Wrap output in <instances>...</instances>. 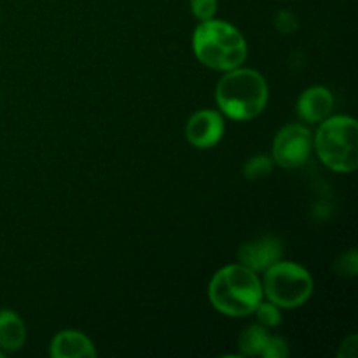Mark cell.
<instances>
[{"label":"cell","mask_w":358,"mask_h":358,"mask_svg":"<svg viewBox=\"0 0 358 358\" xmlns=\"http://www.w3.org/2000/svg\"><path fill=\"white\" fill-rule=\"evenodd\" d=\"M273 163L271 156H266V154H257V156L250 157L247 163L241 168V173L247 180H261V178L268 177L273 171Z\"/></svg>","instance_id":"cell-13"},{"label":"cell","mask_w":358,"mask_h":358,"mask_svg":"<svg viewBox=\"0 0 358 358\" xmlns=\"http://www.w3.org/2000/svg\"><path fill=\"white\" fill-rule=\"evenodd\" d=\"M189 6H191V13L194 14L198 21L215 17L217 0H189Z\"/></svg>","instance_id":"cell-18"},{"label":"cell","mask_w":358,"mask_h":358,"mask_svg":"<svg viewBox=\"0 0 358 358\" xmlns=\"http://www.w3.org/2000/svg\"><path fill=\"white\" fill-rule=\"evenodd\" d=\"M269 338V332L264 325L252 324L238 338V350L240 357H261L262 348Z\"/></svg>","instance_id":"cell-12"},{"label":"cell","mask_w":358,"mask_h":358,"mask_svg":"<svg viewBox=\"0 0 358 358\" xmlns=\"http://www.w3.org/2000/svg\"><path fill=\"white\" fill-rule=\"evenodd\" d=\"M3 355H6V353H3L2 350H0V358H3Z\"/></svg>","instance_id":"cell-20"},{"label":"cell","mask_w":358,"mask_h":358,"mask_svg":"<svg viewBox=\"0 0 358 358\" xmlns=\"http://www.w3.org/2000/svg\"><path fill=\"white\" fill-rule=\"evenodd\" d=\"M252 315H255V318H257V324L264 325L266 329L278 327L283 320L282 308H278L276 304H273L271 301H264V299L257 304V308H255L254 313Z\"/></svg>","instance_id":"cell-14"},{"label":"cell","mask_w":358,"mask_h":358,"mask_svg":"<svg viewBox=\"0 0 358 358\" xmlns=\"http://www.w3.org/2000/svg\"><path fill=\"white\" fill-rule=\"evenodd\" d=\"M238 262L255 273H264L275 262L283 259V241L278 236L266 234L247 241L238 248Z\"/></svg>","instance_id":"cell-8"},{"label":"cell","mask_w":358,"mask_h":358,"mask_svg":"<svg viewBox=\"0 0 358 358\" xmlns=\"http://www.w3.org/2000/svg\"><path fill=\"white\" fill-rule=\"evenodd\" d=\"M273 24H275V28L278 30V34L282 35H292L296 34L297 28H299V21H297L296 14H294L292 10L287 9L278 10V13L275 14Z\"/></svg>","instance_id":"cell-16"},{"label":"cell","mask_w":358,"mask_h":358,"mask_svg":"<svg viewBox=\"0 0 358 358\" xmlns=\"http://www.w3.org/2000/svg\"><path fill=\"white\" fill-rule=\"evenodd\" d=\"M269 100L264 76L254 69L227 70L215 86L217 110L233 121H252L262 114Z\"/></svg>","instance_id":"cell-1"},{"label":"cell","mask_w":358,"mask_h":358,"mask_svg":"<svg viewBox=\"0 0 358 358\" xmlns=\"http://www.w3.org/2000/svg\"><path fill=\"white\" fill-rule=\"evenodd\" d=\"M289 343L282 338V336H271L269 334L268 341H266L264 348H262L261 357L264 358H285L289 357Z\"/></svg>","instance_id":"cell-17"},{"label":"cell","mask_w":358,"mask_h":358,"mask_svg":"<svg viewBox=\"0 0 358 358\" xmlns=\"http://www.w3.org/2000/svg\"><path fill=\"white\" fill-rule=\"evenodd\" d=\"M357 350H358V338L355 334L348 336L345 341L339 345V352L338 357L339 358H355L357 357Z\"/></svg>","instance_id":"cell-19"},{"label":"cell","mask_w":358,"mask_h":358,"mask_svg":"<svg viewBox=\"0 0 358 358\" xmlns=\"http://www.w3.org/2000/svg\"><path fill=\"white\" fill-rule=\"evenodd\" d=\"M27 343V325L23 318L13 310L0 311V350L13 353L21 350Z\"/></svg>","instance_id":"cell-11"},{"label":"cell","mask_w":358,"mask_h":358,"mask_svg":"<svg viewBox=\"0 0 358 358\" xmlns=\"http://www.w3.org/2000/svg\"><path fill=\"white\" fill-rule=\"evenodd\" d=\"M334 269H336V273H338L339 276H346V278H355L357 273H358V254H357L355 248L345 252V254H343L341 257L336 261Z\"/></svg>","instance_id":"cell-15"},{"label":"cell","mask_w":358,"mask_h":358,"mask_svg":"<svg viewBox=\"0 0 358 358\" xmlns=\"http://www.w3.org/2000/svg\"><path fill=\"white\" fill-rule=\"evenodd\" d=\"M261 282L266 299L282 310H294L306 304L315 289L313 276L304 266L283 259L266 269Z\"/></svg>","instance_id":"cell-5"},{"label":"cell","mask_w":358,"mask_h":358,"mask_svg":"<svg viewBox=\"0 0 358 358\" xmlns=\"http://www.w3.org/2000/svg\"><path fill=\"white\" fill-rule=\"evenodd\" d=\"M49 355L52 358H94L98 353L93 341L84 332L69 329L52 338Z\"/></svg>","instance_id":"cell-10"},{"label":"cell","mask_w":358,"mask_h":358,"mask_svg":"<svg viewBox=\"0 0 358 358\" xmlns=\"http://www.w3.org/2000/svg\"><path fill=\"white\" fill-rule=\"evenodd\" d=\"M208 299L212 306L226 317H248L264 299L259 273L240 262L224 266L210 280Z\"/></svg>","instance_id":"cell-3"},{"label":"cell","mask_w":358,"mask_h":358,"mask_svg":"<svg viewBox=\"0 0 358 358\" xmlns=\"http://www.w3.org/2000/svg\"><path fill=\"white\" fill-rule=\"evenodd\" d=\"M313 149L329 170L352 173L358 168V124L352 115H329L318 122Z\"/></svg>","instance_id":"cell-4"},{"label":"cell","mask_w":358,"mask_h":358,"mask_svg":"<svg viewBox=\"0 0 358 358\" xmlns=\"http://www.w3.org/2000/svg\"><path fill=\"white\" fill-rule=\"evenodd\" d=\"M334 96L325 86H311L299 94L296 103L297 117L308 124H318L332 114Z\"/></svg>","instance_id":"cell-9"},{"label":"cell","mask_w":358,"mask_h":358,"mask_svg":"<svg viewBox=\"0 0 358 358\" xmlns=\"http://www.w3.org/2000/svg\"><path fill=\"white\" fill-rule=\"evenodd\" d=\"M224 131V115L215 108H203L189 117L185 124V140L196 149H210L222 140Z\"/></svg>","instance_id":"cell-7"},{"label":"cell","mask_w":358,"mask_h":358,"mask_svg":"<svg viewBox=\"0 0 358 358\" xmlns=\"http://www.w3.org/2000/svg\"><path fill=\"white\" fill-rule=\"evenodd\" d=\"M192 51L198 62L217 72L238 69L247 62L248 44L240 30L226 20L199 21L192 34Z\"/></svg>","instance_id":"cell-2"},{"label":"cell","mask_w":358,"mask_h":358,"mask_svg":"<svg viewBox=\"0 0 358 358\" xmlns=\"http://www.w3.org/2000/svg\"><path fill=\"white\" fill-rule=\"evenodd\" d=\"M313 152V133L303 122L285 124L275 135L271 159L276 166L296 170L304 166Z\"/></svg>","instance_id":"cell-6"}]
</instances>
